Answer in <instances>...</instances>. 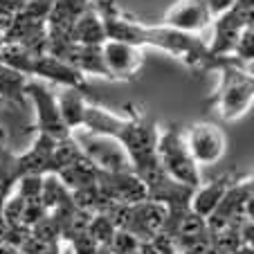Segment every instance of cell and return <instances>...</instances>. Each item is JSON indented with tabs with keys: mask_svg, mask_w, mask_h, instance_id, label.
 I'll return each instance as SVG.
<instances>
[{
	"mask_svg": "<svg viewBox=\"0 0 254 254\" xmlns=\"http://www.w3.org/2000/svg\"><path fill=\"white\" fill-rule=\"evenodd\" d=\"M92 7L101 16L106 39L122 41L133 48H155L183 61L189 70H214L218 57H211L207 41L198 34L178 32L167 25H144L126 16L115 0H92Z\"/></svg>",
	"mask_w": 254,
	"mask_h": 254,
	"instance_id": "6da1fadb",
	"label": "cell"
},
{
	"mask_svg": "<svg viewBox=\"0 0 254 254\" xmlns=\"http://www.w3.org/2000/svg\"><path fill=\"white\" fill-rule=\"evenodd\" d=\"M126 113L128 115L124 117L108 111V108H101L97 104H88L86 113H83L81 128L117 139L128 153L130 164L135 167L139 162L155 158V144H158L160 126L153 124L151 120H146L144 113L137 111L135 106H126Z\"/></svg>",
	"mask_w": 254,
	"mask_h": 254,
	"instance_id": "7a4b0ae2",
	"label": "cell"
},
{
	"mask_svg": "<svg viewBox=\"0 0 254 254\" xmlns=\"http://www.w3.org/2000/svg\"><path fill=\"white\" fill-rule=\"evenodd\" d=\"M214 72H218L221 79L211 97V104L223 122H239L245 113H250L254 101L252 70L236 63L232 57H221Z\"/></svg>",
	"mask_w": 254,
	"mask_h": 254,
	"instance_id": "3957f363",
	"label": "cell"
},
{
	"mask_svg": "<svg viewBox=\"0 0 254 254\" xmlns=\"http://www.w3.org/2000/svg\"><path fill=\"white\" fill-rule=\"evenodd\" d=\"M155 155L162 169L167 171L169 178H173L176 183L185 185V187H200V167L193 162L191 153H189L187 144H185L183 128L178 124L160 126L158 144H155Z\"/></svg>",
	"mask_w": 254,
	"mask_h": 254,
	"instance_id": "277c9868",
	"label": "cell"
},
{
	"mask_svg": "<svg viewBox=\"0 0 254 254\" xmlns=\"http://www.w3.org/2000/svg\"><path fill=\"white\" fill-rule=\"evenodd\" d=\"M70 137L77 142L81 155L97 169L104 173H128L133 171L130 158L126 149L117 139L108 135L92 133L88 128H74L70 130Z\"/></svg>",
	"mask_w": 254,
	"mask_h": 254,
	"instance_id": "5b68a950",
	"label": "cell"
},
{
	"mask_svg": "<svg viewBox=\"0 0 254 254\" xmlns=\"http://www.w3.org/2000/svg\"><path fill=\"white\" fill-rule=\"evenodd\" d=\"M252 11L254 0H236L230 9L211 20V39L207 41L211 57H230L239 36L252 27Z\"/></svg>",
	"mask_w": 254,
	"mask_h": 254,
	"instance_id": "8992f818",
	"label": "cell"
},
{
	"mask_svg": "<svg viewBox=\"0 0 254 254\" xmlns=\"http://www.w3.org/2000/svg\"><path fill=\"white\" fill-rule=\"evenodd\" d=\"M25 97L32 106L36 133L50 135L54 139H63L70 135L67 126L63 124L61 115H59L57 97H54V90L50 88V83L39 81V79H29L27 86H25Z\"/></svg>",
	"mask_w": 254,
	"mask_h": 254,
	"instance_id": "52a82bcc",
	"label": "cell"
},
{
	"mask_svg": "<svg viewBox=\"0 0 254 254\" xmlns=\"http://www.w3.org/2000/svg\"><path fill=\"white\" fill-rule=\"evenodd\" d=\"M185 144L193 162L200 164H216L221 162L227 151V135L214 122H196L189 128H183Z\"/></svg>",
	"mask_w": 254,
	"mask_h": 254,
	"instance_id": "ba28073f",
	"label": "cell"
},
{
	"mask_svg": "<svg viewBox=\"0 0 254 254\" xmlns=\"http://www.w3.org/2000/svg\"><path fill=\"white\" fill-rule=\"evenodd\" d=\"M101 59H104V65L111 81H133L142 72L144 50L122 43V41L106 39L101 43Z\"/></svg>",
	"mask_w": 254,
	"mask_h": 254,
	"instance_id": "9c48e42d",
	"label": "cell"
},
{
	"mask_svg": "<svg viewBox=\"0 0 254 254\" xmlns=\"http://www.w3.org/2000/svg\"><path fill=\"white\" fill-rule=\"evenodd\" d=\"M97 189L113 205H135L146 200V187L133 171L128 173H104L97 171Z\"/></svg>",
	"mask_w": 254,
	"mask_h": 254,
	"instance_id": "30bf717a",
	"label": "cell"
},
{
	"mask_svg": "<svg viewBox=\"0 0 254 254\" xmlns=\"http://www.w3.org/2000/svg\"><path fill=\"white\" fill-rule=\"evenodd\" d=\"M211 14L205 7L202 0H178L173 7H169L167 14L162 18V25L178 32H187V34H202L209 29L211 25Z\"/></svg>",
	"mask_w": 254,
	"mask_h": 254,
	"instance_id": "8fae6325",
	"label": "cell"
},
{
	"mask_svg": "<svg viewBox=\"0 0 254 254\" xmlns=\"http://www.w3.org/2000/svg\"><path fill=\"white\" fill-rule=\"evenodd\" d=\"M239 178H241L239 173L232 171V173H223L221 178H216V180H211V183L196 187L193 193H191V200H189V209L207 221V218L211 216V211L218 207V202L223 200L225 191L239 180Z\"/></svg>",
	"mask_w": 254,
	"mask_h": 254,
	"instance_id": "7c38bea8",
	"label": "cell"
},
{
	"mask_svg": "<svg viewBox=\"0 0 254 254\" xmlns=\"http://www.w3.org/2000/svg\"><path fill=\"white\" fill-rule=\"evenodd\" d=\"M92 7V0H54L52 11L48 18V39L63 41L70 34L72 23L86 9Z\"/></svg>",
	"mask_w": 254,
	"mask_h": 254,
	"instance_id": "4fadbf2b",
	"label": "cell"
},
{
	"mask_svg": "<svg viewBox=\"0 0 254 254\" xmlns=\"http://www.w3.org/2000/svg\"><path fill=\"white\" fill-rule=\"evenodd\" d=\"M59 106V115H61L63 124L67 126V130L81 128L83 124V113H86L88 104H97L90 95H86L79 88H59L54 92Z\"/></svg>",
	"mask_w": 254,
	"mask_h": 254,
	"instance_id": "5bb4252c",
	"label": "cell"
},
{
	"mask_svg": "<svg viewBox=\"0 0 254 254\" xmlns=\"http://www.w3.org/2000/svg\"><path fill=\"white\" fill-rule=\"evenodd\" d=\"M67 41L79 45H101L106 41V29L104 23H101V16L97 14L95 7L86 9L81 16H79L70 27V34H67Z\"/></svg>",
	"mask_w": 254,
	"mask_h": 254,
	"instance_id": "9a60e30c",
	"label": "cell"
},
{
	"mask_svg": "<svg viewBox=\"0 0 254 254\" xmlns=\"http://www.w3.org/2000/svg\"><path fill=\"white\" fill-rule=\"evenodd\" d=\"M54 176L61 180V185L67 189V191H77V189H86V187H92L97 183V169L88 162L86 158H79L77 162L67 164L65 169H61L59 173Z\"/></svg>",
	"mask_w": 254,
	"mask_h": 254,
	"instance_id": "2e32d148",
	"label": "cell"
},
{
	"mask_svg": "<svg viewBox=\"0 0 254 254\" xmlns=\"http://www.w3.org/2000/svg\"><path fill=\"white\" fill-rule=\"evenodd\" d=\"M236 63H241L243 67H252V59H254V27H248L243 34L239 36V41L234 43V50L230 54Z\"/></svg>",
	"mask_w": 254,
	"mask_h": 254,
	"instance_id": "e0dca14e",
	"label": "cell"
},
{
	"mask_svg": "<svg viewBox=\"0 0 254 254\" xmlns=\"http://www.w3.org/2000/svg\"><path fill=\"white\" fill-rule=\"evenodd\" d=\"M27 0H0V32H7Z\"/></svg>",
	"mask_w": 254,
	"mask_h": 254,
	"instance_id": "ac0fdd59",
	"label": "cell"
},
{
	"mask_svg": "<svg viewBox=\"0 0 254 254\" xmlns=\"http://www.w3.org/2000/svg\"><path fill=\"white\" fill-rule=\"evenodd\" d=\"M205 2V7L209 9L211 18H216V16H221L223 11H227L232 5H234L236 0H202Z\"/></svg>",
	"mask_w": 254,
	"mask_h": 254,
	"instance_id": "d6986e66",
	"label": "cell"
},
{
	"mask_svg": "<svg viewBox=\"0 0 254 254\" xmlns=\"http://www.w3.org/2000/svg\"><path fill=\"white\" fill-rule=\"evenodd\" d=\"M232 254H254V252H252V245H241V248L234 250Z\"/></svg>",
	"mask_w": 254,
	"mask_h": 254,
	"instance_id": "ffe728a7",
	"label": "cell"
},
{
	"mask_svg": "<svg viewBox=\"0 0 254 254\" xmlns=\"http://www.w3.org/2000/svg\"><path fill=\"white\" fill-rule=\"evenodd\" d=\"M5 32H0V50H2V48H5Z\"/></svg>",
	"mask_w": 254,
	"mask_h": 254,
	"instance_id": "44dd1931",
	"label": "cell"
}]
</instances>
